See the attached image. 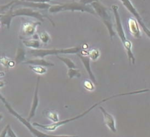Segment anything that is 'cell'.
Here are the masks:
<instances>
[{"label":"cell","instance_id":"36","mask_svg":"<svg viewBox=\"0 0 150 137\" xmlns=\"http://www.w3.org/2000/svg\"><path fill=\"white\" fill-rule=\"evenodd\" d=\"M0 26H1V23H0Z\"/></svg>","mask_w":150,"mask_h":137},{"label":"cell","instance_id":"8","mask_svg":"<svg viewBox=\"0 0 150 137\" xmlns=\"http://www.w3.org/2000/svg\"><path fill=\"white\" fill-rule=\"evenodd\" d=\"M122 2V4L124 5V7L127 8V9L130 12V13L133 14V15L135 17L136 20L137 21V22L139 23L140 25L142 27L144 31L145 32V33L146 35L148 36V37H150V31L149 29L147 28L146 25L144 23V21L142 18V17L140 16V14L138 13V11L135 8V7H134L133 4L131 2L130 0H120Z\"/></svg>","mask_w":150,"mask_h":137},{"label":"cell","instance_id":"35","mask_svg":"<svg viewBox=\"0 0 150 137\" xmlns=\"http://www.w3.org/2000/svg\"><path fill=\"white\" fill-rule=\"evenodd\" d=\"M1 16H2V14H0V18L1 17Z\"/></svg>","mask_w":150,"mask_h":137},{"label":"cell","instance_id":"27","mask_svg":"<svg viewBox=\"0 0 150 137\" xmlns=\"http://www.w3.org/2000/svg\"><path fill=\"white\" fill-rule=\"evenodd\" d=\"M84 86H85L86 90L90 91L93 90L94 88V86L92 84V82L91 81H88V80H86L84 82Z\"/></svg>","mask_w":150,"mask_h":137},{"label":"cell","instance_id":"19","mask_svg":"<svg viewBox=\"0 0 150 137\" xmlns=\"http://www.w3.org/2000/svg\"><path fill=\"white\" fill-rule=\"evenodd\" d=\"M44 114L47 118L50 119V120H52L53 122H57L60 120L57 113L53 111L46 110V111H44Z\"/></svg>","mask_w":150,"mask_h":137},{"label":"cell","instance_id":"23","mask_svg":"<svg viewBox=\"0 0 150 137\" xmlns=\"http://www.w3.org/2000/svg\"><path fill=\"white\" fill-rule=\"evenodd\" d=\"M100 55V52L98 49H92L91 52H88V56L91 60L96 61Z\"/></svg>","mask_w":150,"mask_h":137},{"label":"cell","instance_id":"2","mask_svg":"<svg viewBox=\"0 0 150 137\" xmlns=\"http://www.w3.org/2000/svg\"><path fill=\"white\" fill-rule=\"evenodd\" d=\"M112 8L114 13V15H115V18L117 33H118L120 39L121 40L122 43L123 44V45H124L126 52H127L129 61L131 64H134V62H135V58H134L133 51H132V44L129 40L126 38L124 28H123V26L122 24L120 16V14L118 11V7L117 5H112Z\"/></svg>","mask_w":150,"mask_h":137},{"label":"cell","instance_id":"28","mask_svg":"<svg viewBox=\"0 0 150 137\" xmlns=\"http://www.w3.org/2000/svg\"><path fill=\"white\" fill-rule=\"evenodd\" d=\"M22 1H29V2H35V3H48L53 0H20Z\"/></svg>","mask_w":150,"mask_h":137},{"label":"cell","instance_id":"16","mask_svg":"<svg viewBox=\"0 0 150 137\" xmlns=\"http://www.w3.org/2000/svg\"><path fill=\"white\" fill-rule=\"evenodd\" d=\"M23 64L29 65H38V66H42L44 67H51L55 66V64L52 63V62L46 61L44 58L31 59V60H29L24 62Z\"/></svg>","mask_w":150,"mask_h":137},{"label":"cell","instance_id":"24","mask_svg":"<svg viewBox=\"0 0 150 137\" xmlns=\"http://www.w3.org/2000/svg\"><path fill=\"white\" fill-rule=\"evenodd\" d=\"M39 38H40V40L44 44H47L50 40V35L46 32H41L40 35H39Z\"/></svg>","mask_w":150,"mask_h":137},{"label":"cell","instance_id":"14","mask_svg":"<svg viewBox=\"0 0 150 137\" xmlns=\"http://www.w3.org/2000/svg\"><path fill=\"white\" fill-rule=\"evenodd\" d=\"M128 27H129V31L130 33L133 36L134 38H140L141 37V33L139 29V27L138 25L137 21L130 18L128 20Z\"/></svg>","mask_w":150,"mask_h":137},{"label":"cell","instance_id":"17","mask_svg":"<svg viewBox=\"0 0 150 137\" xmlns=\"http://www.w3.org/2000/svg\"><path fill=\"white\" fill-rule=\"evenodd\" d=\"M22 42L25 46L31 47L33 49H39L41 46L38 40L33 39V38L31 40H23Z\"/></svg>","mask_w":150,"mask_h":137},{"label":"cell","instance_id":"26","mask_svg":"<svg viewBox=\"0 0 150 137\" xmlns=\"http://www.w3.org/2000/svg\"><path fill=\"white\" fill-rule=\"evenodd\" d=\"M10 61V59H8L5 56L0 57V64H1L3 66H4L5 68H9L8 67V64H9Z\"/></svg>","mask_w":150,"mask_h":137},{"label":"cell","instance_id":"9","mask_svg":"<svg viewBox=\"0 0 150 137\" xmlns=\"http://www.w3.org/2000/svg\"><path fill=\"white\" fill-rule=\"evenodd\" d=\"M39 82H40V77H38L37 83H36V87H35L34 96H33V102H32V105L31 107V111H30L29 117L28 119H27L28 121L31 120V119L35 116L36 111H37V109L39 104V98H38Z\"/></svg>","mask_w":150,"mask_h":137},{"label":"cell","instance_id":"32","mask_svg":"<svg viewBox=\"0 0 150 137\" xmlns=\"http://www.w3.org/2000/svg\"><path fill=\"white\" fill-rule=\"evenodd\" d=\"M4 85H5V83H4V81H0V88L4 87Z\"/></svg>","mask_w":150,"mask_h":137},{"label":"cell","instance_id":"12","mask_svg":"<svg viewBox=\"0 0 150 137\" xmlns=\"http://www.w3.org/2000/svg\"><path fill=\"white\" fill-rule=\"evenodd\" d=\"M79 56L83 64L85 66L86 70L87 71L88 73V76L91 78V81L93 82L94 84H96V79L94 74H93L92 70H91V59L88 56V55H79Z\"/></svg>","mask_w":150,"mask_h":137},{"label":"cell","instance_id":"6","mask_svg":"<svg viewBox=\"0 0 150 137\" xmlns=\"http://www.w3.org/2000/svg\"><path fill=\"white\" fill-rule=\"evenodd\" d=\"M2 102L5 103V105L6 107V108L7 109V110L11 114H13L14 117H16L18 120L22 122V123L24 125L25 127H27V128L31 132L32 134L38 137H54V136H57V135H47V134H45L42 132L39 131L37 130L36 129L33 127V125H31V124L29 123V121H28L27 119L23 118V117H21V116L18 114V113L14 111V110L12 108L11 106L8 104V103L6 101L5 98L2 100Z\"/></svg>","mask_w":150,"mask_h":137},{"label":"cell","instance_id":"33","mask_svg":"<svg viewBox=\"0 0 150 137\" xmlns=\"http://www.w3.org/2000/svg\"><path fill=\"white\" fill-rule=\"evenodd\" d=\"M5 75V73L4 71H0V77H4Z\"/></svg>","mask_w":150,"mask_h":137},{"label":"cell","instance_id":"31","mask_svg":"<svg viewBox=\"0 0 150 137\" xmlns=\"http://www.w3.org/2000/svg\"><path fill=\"white\" fill-rule=\"evenodd\" d=\"M98 1V0H81L79 2L81 3V4H82L88 5L89 4H91V3L94 2V1Z\"/></svg>","mask_w":150,"mask_h":137},{"label":"cell","instance_id":"7","mask_svg":"<svg viewBox=\"0 0 150 137\" xmlns=\"http://www.w3.org/2000/svg\"><path fill=\"white\" fill-rule=\"evenodd\" d=\"M13 18L16 16H29V17H32V18H34L37 19L38 20L42 22H44V18H47L50 21V22L52 23L53 26H55V24L54 23L52 20L51 19L50 17H48L46 15H44V14L40 13V12L35 11V10H33V8H32L23 7V8H18V9H16L13 11Z\"/></svg>","mask_w":150,"mask_h":137},{"label":"cell","instance_id":"5","mask_svg":"<svg viewBox=\"0 0 150 137\" xmlns=\"http://www.w3.org/2000/svg\"><path fill=\"white\" fill-rule=\"evenodd\" d=\"M81 47H74L66 49H32L29 51V53L35 57L44 58L47 55H58L59 54H77L80 53Z\"/></svg>","mask_w":150,"mask_h":137},{"label":"cell","instance_id":"15","mask_svg":"<svg viewBox=\"0 0 150 137\" xmlns=\"http://www.w3.org/2000/svg\"><path fill=\"white\" fill-rule=\"evenodd\" d=\"M13 5L10 7V9L8 10L5 14H2L1 17L0 18V23L1 25L7 26L8 29L10 28L11 21L13 18Z\"/></svg>","mask_w":150,"mask_h":137},{"label":"cell","instance_id":"22","mask_svg":"<svg viewBox=\"0 0 150 137\" xmlns=\"http://www.w3.org/2000/svg\"><path fill=\"white\" fill-rule=\"evenodd\" d=\"M68 76L69 79H72L74 77L79 78V77L81 76L80 71L77 70V68H68Z\"/></svg>","mask_w":150,"mask_h":137},{"label":"cell","instance_id":"20","mask_svg":"<svg viewBox=\"0 0 150 137\" xmlns=\"http://www.w3.org/2000/svg\"><path fill=\"white\" fill-rule=\"evenodd\" d=\"M57 57L60 61H61L63 63L65 64L66 66L68 68H77L76 64H74V62L71 61L70 59L67 57H63V56H61L59 55H57Z\"/></svg>","mask_w":150,"mask_h":137},{"label":"cell","instance_id":"10","mask_svg":"<svg viewBox=\"0 0 150 137\" xmlns=\"http://www.w3.org/2000/svg\"><path fill=\"white\" fill-rule=\"evenodd\" d=\"M99 109H100L102 114L103 115L104 117V121L105 125L108 127V128L112 132L116 133L117 131L116 128V123L115 120L112 114H109L105 109L102 106L99 107Z\"/></svg>","mask_w":150,"mask_h":137},{"label":"cell","instance_id":"21","mask_svg":"<svg viewBox=\"0 0 150 137\" xmlns=\"http://www.w3.org/2000/svg\"><path fill=\"white\" fill-rule=\"evenodd\" d=\"M30 69L34 72L38 74H44L46 73L47 70L44 66H38V65H29Z\"/></svg>","mask_w":150,"mask_h":137},{"label":"cell","instance_id":"25","mask_svg":"<svg viewBox=\"0 0 150 137\" xmlns=\"http://www.w3.org/2000/svg\"><path fill=\"white\" fill-rule=\"evenodd\" d=\"M16 0H14V1H12L6 5H0V13H4L5 11H7L12 5L14 4V3L16 2Z\"/></svg>","mask_w":150,"mask_h":137},{"label":"cell","instance_id":"18","mask_svg":"<svg viewBox=\"0 0 150 137\" xmlns=\"http://www.w3.org/2000/svg\"><path fill=\"white\" fill-rule=\"evenodd\" d=\"M25 59V52L24 49L22 47H18L17 49L16 56H15V62L16 64H20L21 62L24 61Z\"/></svg>","mask_w":150,"mask_h":137},{"label":"cell","instance_id":"13","mask_svg":"<svg viewBox=\"0 0 150 137\" xmlns=\"http://www.w3.org/2000/svg\"><path fill=\"white\" fill-rule=\"evenodd\" d=\"M40 22H27L23 23L22 28V32L25 36H33L36 31V29L38 25H40Z\"/></svg>","mask_w":150,"mask_h":137},{"label":"cell","instance_id":"29","mask_svg":"<svg viewBox=\"0 0 150 137\" xmlns=\"http://www.w3.org/2000/svg\"><path fill=\"white\" fill-rule=\"evenodd\" d=\"M7 136H10V137H16L17 136L16 135V134L14 133V131L11 128V127L9 126L7 130Z\"/></svg>","mask_w":150,"mask_h":137},{"label":"cell","instance_id":"34","mask_svg":"<svg viewBox=\"0 0 150 137\" xmlns=\"http://www.w3.org/2000/svg\"><path fill=\"white\" fill-rule=\"evenodd\" d=\"M3 114H0V121H1V120H2V118H3Z\"/></svg>","mask_w":150,"mask_h":137},{"label":"cell","instance_id":"11","mask_svg":"<svg viewBox=\"0 0 150 137\" xmlns=\"http://www.w3.org/2000/svg\"><path fill=\"white\" fill-rule=\"evenodd\" d=\"M17 5H22L25 7H29L32 8H38V9H48L50 7L51 5L47 3H35L29 1H16L13 4V7Z\"/></svg>","mask_w":150,"mask_h":137},{"label":"cell","instance_id":"4","mask_svg":"<svg viewBox=\"0 0 150 137\" xmlns=\"http://www.w3.org/2000/svg\"><path fill=\"white\" fill-rule=\"evenodd\" d=\"M48 11L50 13L53 14L57 13L59 12L70 11L86 12V13L96 15V13L93 8L90 7L88 5L81 4L80 2H71L62 5H51L50 7L48 8Z\"/></svg>","mask_w":150,"mask_h":137},{"label":"cell","instance_id":"1","mask_svg":"<svg viewBox=\"0 0 150 137\" xmlns=\"http://www.w3.org/2000/svg\"><path fill=\"white\" fill-rule=\"evenodd\" d=\"M149 89H144V90H137V91H133V92H127V93H124V94H119L117 95H115V96H110L109 97L105 98V99H103L100 102H99L98 103H95L94 105H92L91 107H90L88 109L86 110V111H85L84 112H83L82 114H81L77 116V117H75L74 118H69V119H67V120H62V121H59L57 122H53V124H49V125H43V124H40L38 123H37V122H34L33 123V126L35 127H38L42 128V129H44L46 131H55L57 128L60 126H62L63 125H65L69 122H71L73 121H75L76 120H78V119L81 118L83 117H85V115H86L88 113L90 112V111H91L92 109H94L95 107H96L97 106L100 105V104H101L102 103H104L105 102H107L111 99H113V98H115L117 97H120V96H128V95H132V94H141V93H144V92H149Z\"/></svg>","mask_w":150,"mask_h":137},{"label":"cell","instance_id":"3","mask_svg":"<svg viewBox=\"0 0 150 137\" xmlns=\"http://www.w3.org/2000/svg\"><path fill=\"white\" fill-rule=\"evenodd\" d=\"M91 5L93 9L95 11L96 14L101 18L105 25L107 27L110 39H112L116 35V32L114 31L111 16H110V14L108 11V8L105 6L101 4L98 0L91 3Z\"/></svg>","mask_w":150,"mask_h":137},{"label":"cell","instance_id":"30","mask_svg":"<svg viewBox=\"0 0 150 137\" xmlns=\"http://www.w3.org/2000/svg\"><path fill=\"white\" fill-rule=\"evenodd\" d=\"M9 126H10V125H7V126L4 128V130H3L2 131H1V133H0V136H1V137H5V136H7V130H8V127H9Z\"/></svg>","mask_w":150,"mask_h":137}]
</instances>
